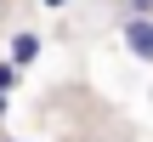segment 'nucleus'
Here are the masks:
<instances>
[{"label": "nucleus", "mask_w": 153, "mask_h": 142, "mask_svg": "<svg viewBox=\"0 0 153 142\" xmlns=\"http://www.w3.org/2000/svg\"><path fill=\"white\" fill-rule=\"evenodd\" d=\"M45 6H68V0H45Z\"/></svg>", "instance_id": "39448f33"}, {"label": "nucleus", "mask_w": 153, "mask_h": 142, "mask_svg": "<svg viewBox=\"0 0 153 142\" xmlns=\"http://www.w3.org/2000/svg\"><path fill=\"white\" fill-rule=\"evenodd\" d=\"M131 17H153V0H131Z\"/></svg>", "instance_id": "20e7f679"}, {"label": "nucleus", "mask_w": 153, "mask_h": 142, "mask_svg": "<svg viewBox=\"0 0 153 142\" xmlns=\"http://www.w3.org/2000/svg\"><path fill=\"white\" fill-rule=\"evenodd\" d=\"M11 85H17V63H0V97H6Z\"/></svg>", "instance_id": "7ed1b4c3"}, {"label": "nucleus", "mask_w": 153, "mask_h": 142, "mask_svg": "<svg viewBox=\"0 0 153 142\" xmlns=\"http://www.w3.org/2000/svg\"><path fill=\"white\" fill-rule=\"evenodd\" d=\"M125 46L153 63V17H131V23H125Z\"/></svg>", "instance_id": "f257e3e1"}, {"label": "nucleus", "mask_w": 153, "mask_h": 142, "mask_svg": "<svg viewBox=\"0 0 153 142\" xmlns=\"http://www.w3.org/2000/svg\"><path fill=\"white\" fill-rule=\"evenodd\" d=\"M40 57V34H11V51H6V63H17V68H28Z\"/></svg>", "instance_id": "f03ea898"}]
</instances>
